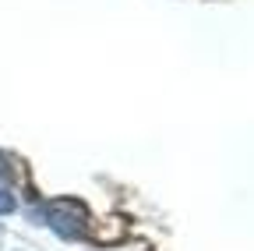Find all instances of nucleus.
<instances>
[{"mask_svg":"<svg viewBox=\"0 0 254 251\" xmlns=\"http://www.w3.org/2000/svg\"><path fill=\"white\" fill-rule=\"evenodd\" d=\"M36 219H43L53 234L67 237V241H78V237L88 234V209H85V202H78V198L46 202L43 209H36Z\"/></svg>","mask_w":254,"mask_h":251,"instance_id":"1","label":"nucleus"},{"mask_svg":"<svg viewBox=\"0 0 254 251\" xmlns=\"http://www.w3.org/2000/svg\"><path fill=\"white\" fill-rule=\"evenodd\" d=\"M18 209V202H14V195L7 191V187H0V216H11Z\"/></svg>","mask_w":254,"mask_h":251,"instance_id":"2","label":"nucleus"},{"mask_svg":"<svg viewBox=\"0 0 254 251\" xmlns=\"http://www.w3.org/2000/svg\"><path fill=\"white\" fill-rule=\"evenodd\" d=\"M14 177V167H11V156L0 152V180H11Z\"/></svg>","mask_w":254,"mask_h":251,"instance_id":"3","label":"nucleus"}]
</instances>
